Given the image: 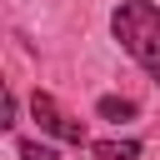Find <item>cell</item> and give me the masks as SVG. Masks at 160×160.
Instances as JSON below:
<instances>
[{"label":"cell","mask_w":160,"mask_h":160,"mask_svg":"<svg viewBox=\"0 0 160 160\" xmlns=\"http://www.w3.org/2000/svg\"><path fill=\"white\" fill-rule=\"evenodd\" d=\"M95 110H100L105 120H115V125H120V120H130V115H135V100H120V95H105V100H100Z\"/></svg>","instance_id":"cell-4"},{"label":"cell","mask_w":160,"mask_h":160,"mask_svg":"<svg viewBox=\"0 0 160 160\" xmlns=\"http://www.w3.org/2000/svg\"><path fill=\"white\" fill-rule=\"evenodd\" d=\"M20 155H25V160H60V155H55L50 145H40V140H20Z\"/></svg>","instance_id":"cell-5"},{"label":"cell","mask_w":160,"mask_h":160,"mask_svg":"<svg viewBox=\"0 0 160 160\" xmlns=\"http://www.w3.org/2000/svg\"><path fill=\"white\" fill-rule=\"evenodd\" d=\"M30 115L40 120V130H45V135H55V140H65V145H90V140H85V120L65 115V110L55 105V95L35 90V100H30Z\"/></svg>","instance_id":"cell-2"},{"label":"cell","mask_w":160,"mask_h":160,"mask_svg":"<svg viewBox=\"0 0 160 160\" xmlns=\"http://www.w3.org/2000/svg\"><path fill=\"white\" fill-rule=\"evenodd\" d=\"M90 150H95L100 160H135V155H140V140H95Z\"/></svg>","instance_id":"cell-3"},{"label":"cell","mask_w":160,"mask_h":160,"mask_svg":"<svg viewBox=\"0 0 160 160\" xmlns=\"http://www.w3.org/2000/svg\"><path fill=\"white\" fill-rule=\"evenodd\" d=\"M110 30L120 40V50L150 75L160 80V10L150 0H120L115 15H110Z\"/></svg>","instance_id":"cell-1"}]
</instances>
